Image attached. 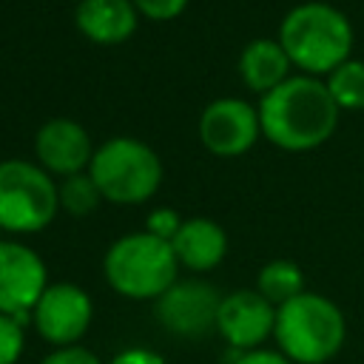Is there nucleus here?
I'll use <instances>...</instances> for the list:
<instances>
[{"instance_id":"obj_8","label":"nucleus","mask_w":364,"mask_h":364,"mask_svg":"<svg viewBox=\"0 0 364 364\" xmlns=\"http://www.w3.org/2000/svg\"><path fill=\"white\" fill-rule=\"evenodd\" d=\"M94 318L91 296L74 282H48L31 310V324L54 347L80 344Z\"/></svg>"},{"instance_id":"obj_2","label":"nucleus","mask_w":364,"mask_h":364,"mask_svg":"<svg viewBox=\"0 0 364 364\" xmlns=\"http://www.w3.org/2000/svg\"><path fill=\"white\" fill-rule=\"evenodd\" d=\"M353 40V23L347 14L321 0L293 6L279 26V43L290 63L310 77H327L350 60Z\"/></svg>"},{"instance_id":"obj_19","label":"nucleus","mask_w":364,"mask_h":364,"mask_svg":"<svg viewBox=\"0 0 364 364\" xmlns=\"http://www.w3.org/2000/svg\"><path fill=\"white\" fill-rule=\"evenodd\" d=\"M31 318L0 313V364H17L26 347V324Z\"/></svg>"},{"instance_id":"obj_5","label":"nucleus","mask_w":364,"mask_h":364,"mask_svg":"<svg viewBox=\"0 0 364 364\" xmlns=\"http://www.w3.org/2000/svg\"><path fill=\"white\" fill-rule=\"evenodd\" d=\"M88 173L102 199L114 205H142L162 185V159L142 139L111 136L94 148Z\"/></svg>"},{"instance_id":"obj_1","label":"nucleus","mask_w":364,"mask_h":364,"mask_svg":"<svg viewBox=\"0 0 364 364\" xmlns=\"http://www.w3.org/2000/svg\"><path fill=\"white\" fill-rule=\"evenodd\" d=\"M256 108L262 136L290 154L324 145L333 136L341 114L327 82L310 74H290L279 88L264 94Z\"/></svg>"},{"instance_id":"obj_4","label":"nucleus","mask_w":364,"mask_h":364,"mask_svg":"<svg viewBox=\"0 0 364 364\" xmlns=\"http://www.w3.org/2000/svg\"><path fill=\"white\" fill-rule=\"evenodd\" d=\"M102 273L111 290H117L119 296L136 301H148V299L156 301L176 282L179 262L171 242L148 230H136L119 236L105 250Z\"/></svg>"},{"instance_id":"obj_7","label":"nucleus","mask_w":364,"mask_h":364,"mask_svg":"<svg viewBox=\"0 0 364 364\" xmlns=\"http://www.w3.org/2000/svg\"><path fill=\"white\" fill-rule=\"evenodd\" d=\"M222 296L205 279H176L156 301L154 316L159 327L176 338L193 341L216 330Z\"/></svg>"},{"instance_id":"obj_11","label":"nucleus","mask_w":364,"mask_h":364,"mask_svg":"<svg viewBox=\"0 0 364 364\" xmlns=\"http://www.w3.org/2000/svg\"><path fill=\"white\" fill-rule=\"evenodd\" d=\"M276 324V304H270L259 290H236L222 296L216 333L225 338L230 353L259 350Z\"/></svg>"},{"instance_id":"obj_20","label":"nucleus","mask_w":364,"mask_h":364,"mask_svg":"<svg viewBox=\"0 0 364 364\" xmlns=\"http://www.w3.org/2000/svg\"><path fill=\"white\" fill-rule=\"evenodd\" d=\"M134 9L148 17V20H156V23H165V20H173L179 17L191 0H131Z\"/></svg>"},{"instance_id":"obj_17","label":"nucleus","mask_w":364,"mask_h":364,"mask_svg":"<svg viewBox=\"0 0 364 364\" xmlns=\"http://www.w3.org/2000/svg\"><path fill=\"white\" fill-rule=\"evenodd\" d=\"M324 82L341 111H364V60H344L327 74Z\"/></svg>"},{"instance_id":"obj_24","label":"nucleus","mask_w":364,"mask_h":364,"mask_svg":"<svg viewBox=\"0 0 364 364\" xmlns=\"http://www.w3.org/2000/svg\"><path fill=\"white\" fill-rule=\"evenodd\" d=\"M108 364H168V361L148 347H128V350H119Z\"/></svg>"},{"instance_id":"obj_9","label":"nucleus","mask_w":364,"mask_h":364,"mask_svg":"<svg viewBox=\"0 0 364 364\" xmlns=\"http://www.w3.org/2000/svg\"><path fill=\"white\" fill-rule=\"evenodd\" d=\"M262 136L259 108L239 97H219L199 117V139L216 156H242Z\"/></svg>"},{"instance_id":"obj_12","label":"nucleus","mask_w":364,"mask_h":364,"mask_svg":"<svg viewBox=\"0 0 364 364\" xmlns=\"http://www.w3.org/2000/svg\"><path fill=\"white\" fill-rule=\"evenodd\" d=\"M34 156H37V165L48 171L54 179L57 176L65 179L88 171L94 156V142L77 119L51 117L34 134Z\"/></svg>"},{"instance_id":"obj_18","label":"nucleus","mask_w":364,"mask_h":364,"mask_svg":"<svg viewBox=\"0 0 364 364\" xmlns=\"http://www.w3.org/2000/svg\"><path fill=\"white\" fill-rule=\"evenodd\" d=\"M57 191H60V210H65L71 216H88L102 202V193H100V188H97V182L91 179L88 171L65 176L57 185Z\"/></svg>"},{"instance_id":"obj_3","label":"nucleus","mask_w":364,"mask_h":364,"mask_svg":"<svg viewBox=\"0 0 364 364\" xmlns=\"http://www.w3.org/2000/svg\"><path fill=\"white\" fill-rule=\"evenodd\" d=\"M347 336L344 313L336 301L321 293H299L296 299L276 307L273 338L279 353L293 364H324L330 361Z\"/></svg>"},{"instance_id":"obj_23","label":"nucleus","mask_w":364,"mask_h":364,"mask_svg":"<svg viewBox=\"0 0 364 364\" xmlns=\"http://www.w3.org/2000/svg\"><path fill=\"white\" fill-rule=\"evenodd\" d=\"M230 364H293V361L279 350L259 347V350H247V353H233Z\"/></svg>"},{"instance_id":"obj_21","label":"nucleus","mask_w":364,"mask_h":364,"mask_svg":"<svg viewBox=\"0 0 364 364\" xmlns=\"http://www.w3.org/2000/svg\"><path fill=\"white\" fill-rule=\"evenodd\" d=\"M179 225H182V219H179V213L171 210V208H156V210H151L148 219H145V230L154 233V236H159V239H165V242H171V239L176 236Z\"/></svg>"},{"instance_id":"obj_22","label":"nucleus","mask_w":364,"mask_h":364,"mask_svg":"<svg viewBox=\"0 0 364 364\" xmlns=\"http://www.w3.org/2000/svg\"><path fill=\"white\" fill-rule=\"evenodd\" d=\"M40 364H102V361L88 347L71 344V347H54V353H48Z\"/></svg>"},{"instance_id":"obj_6","label":"nucleus","mask_w":364,"mask_h":364,"mask_svg":"<svg viewBox=\"0 0 364 364\" xmlns=\"http://www.w3.org/2000/svg\"><path fill=\"white\" fill-rule=\"evenodd\" d=\"M60 210L57 179L28 159L0 162V230L37 233Z\"/></svg>"},{"instance_id":"obj_14","label":"nucleus","mask_w":364,"mask_h":364,"mask_svg":"<svg viewBox=\"0 0 364 364\" xmlns=\"http://www.w3.org/2000/svg\"><path fill=\"white\" fill-rule=\"evenodd\" d=\"M171 247L176 253L179 267H188L193 273H208L222 264L228 253V236L213 219L191 216L182 219L176 236L171 239Z\"/></svg>"},{"instance_id":"obj_16","label":"nucleus","mask_w":364,"mask_h":364,"mask_svg":"<svg viewBox=\"0 0 364 364\" xmlns=\"http://www.w3.org/2000/svg\"><path fill=\"white\" fill-rule=\"evenodd\" d=\"M256 290L270 301V304H284L304 293V273L293 259H273L267 262L259 276H256Z\"/></svg>"},{"instance_id":"obj_13","label":"nucleus","mask_w":364,"mask_h":364,"mask_svg":"<svg viewBox=\"0 0 364 364\" xmlns=\"http://www.w3.org/2000/svg\"><path fill=\"white\" fill-rule=\"evenodd\" d=\"M74 23L85 40L97 46H119L136 31L139 11L131 0H80Z\"/></svg>"},{"instance_id":"obj_15","label":"nucleus","mask_w":364,"mask_h":364,"mask_svg":"<svg viewBox=\"0 0 364 364\" xmlns=\"http://www.w3.org/2000/svg\"><path fill=\"white\" fill-rule=\"evenodd\" d=\"M290 68H293V63L279 40H267V37L253 40L239 54V77L259 97L279 88L290 77Z\"/></svg>"},{"instance_id":"obj_10","label":"nucleus","mask_w":364,"mask_h":364,"mask_svg":"<svg viewBox=\"0 0 364 364\" xmlns=\"http://www.w3.org/2000/svg\"><path fill=\"white\" fill-rule=\"evenodd\" d=\"M46 287L48 270L40 253L23 242L0 239V313L31 318Z\"/></svg>"}]
</instances>
